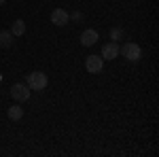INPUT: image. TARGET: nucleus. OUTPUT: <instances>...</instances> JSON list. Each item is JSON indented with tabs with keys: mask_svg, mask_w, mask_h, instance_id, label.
<instances>
[{
	"mask_svg": "<svg viewBox=\"0 0 159 157\" xmlns=\"http://www.w3.org/2000/svg\"><path fill=\"white\" fill-rule=\"evenodd\" d=\"M49 83V79H47V74L40 72V70H34V72L28 74V87L30 89H34V91H40V89H45Z\"/></svg>",
	"mask_w": 159,
	"mask_h": 157,
	"instance_id": "f257e3e1",
	"label": "nucleus"
},
{
	"mask_svg": "<svg viewBox=\"0 0 159 157\" xmlns=\"http://www.w3.org/2000/svg\"><path fill=\"white\" fill-rule=\"evenodd\" d=\"M119 53H123V58H127L129 62H138L140 58H142V49H140V45H136V43H125L123 47H119Z\"/></svg>",
	"mask_w": 159,
	"mask_h": 157,
	"instance_id": "f03ea898",
	"label": "nucleus"
},
{
	"mask_svg": "<svg viewBox=\"0 0 159 157\" xmlns=\"http://www.w3.org/2000/svg\"><path fill=\"white\" fill-rule=\"evenodd\" d=\"M85 68H87V72H89V74H100V72H102V68H104V60H102L100 55H87Z\"/></svg>",
	"mask_w": 159,
	"mask_h": 157,
	"instance_id": "7ed1b4c3",
	"label": "nucleus"
},
{
	"mask_svg": "<svg viewBox=\"0 0 159 157\" xmlns=\"http://www.w3.org/2000/svg\"><path fill=\"white\" fill-rule=\"evenodd\" d=\"M30 87L28 85H21V83H15V85H11V96L17 100V102H25L28 98H30V91H28Z\"/></svg>",
	"mask_w": 159,
	"mask_h": 157,
	"instance_id": "20e7f679",
	"label": "nucleus"
},
{
	"mask_svg": "<svg viewBox=\"0 0 159 157\" xmlns=\"http://www.w3.org/2000/svg\"><path fill=\"white\" fill-rule=\"evenodd\" d=\"M70 21V13L68 11H64V9H53L51 11V24H55V25H66Z\"/></svg>",
	"mask_w": 159,
	"mask_h": 157,
	"instance_id": "39448f33",
	"label": "nucleus"
},
{
	"mask_svg": "<svg viewBox=\"0 0 159 157\" xmlns=\"http://www.w3.org/2000/svg\"><path fill=\"white\" fill-rule=\"evenodd\" d=\"M119 55V45L115 43V40H110V43H106L104 47H102V60H115Z\"/></svg>",
	"mask_w": 159,
	"mask_h": 157,
	"instance_id": "423d86ee",
	"label": "nucleus"
},
{
	"mask_svg": "<svg viewBox=\"0 0 159 157\" xmlns=\"http://www.w3.org/2000/svg\"><path fill=\"white\" fill-rule=\"evenodd\" d=\"M98 32H96V30H91V28H87L85 32H83V34H81V45H83V47H91V45H96V43H98Z\"/></svg>",
	"mask_w": 159,
	"mask_h": 157,
	"instance_id": "0eeeda50",
	"label": "nucleus"
},
{
	"mask_svg": "<svg viewBox=\"0 0 159 157\" xmlns=\"http://www.w3.org/2000/svg\"><path fill=\"white\" fill-rule=\"evenodd\" d=\"M13 34L9 32V30H0V47L2 49H9V47H13Z\"/></svg>",
	"mask_w": 159,
	"mask_h": 157,
	"instance_id": "6e6552de",
	"label": "nucleus"
},
{
	"mask_svg": "<svg viewBox=\"0 0 159 157\" xmlns=\"http://www.w3.org/2000/svg\"><path fill=\"white\" fill-rule=\"evenodd\" d=\"M11 34H13V36H24V34H25V21H24V19H15V21H13Z\"/></svg>",
	"mask_w": 159,
	"mask_h": 157,
	"instance_id": "1a4fd4ad",
	"label": "nucleus"
},
{
	"mask_svg": "<svg viewBox=\"0 0 159 157\" xmlns=\"http://www.w3.org/2000/svg\"><path fill=\"white\" fill-rule=\"evenodd\" d=\"M7 117H9L11 121H19L21 117H24V109H21L19 104H13L11 109L7 110Z\"/></svg>",
	"mask_w": 159,
	"mask_h": 157,
	"instance_id": "9d476101",
	"label": "nucleus"
},
{
	"mask_svg": "<svg viewBox=\"0 0 159 157\" xmlns=\"http://www.w3.org/2000/svg\"><path fill=\"white\" fill-rule=\"evenodd\" d=\"M123 36H125L123 28H112V30H110V40H115V43H117V40H121Z\"/></svg>",
	"mask_w": 159,
	"mask_h": 157,
	"instance_id": "9b49d317",
	"label": "nucleus"
},
{
	"mask_svg": "<svg viewBox=\"0 0 159 157\" xmlns=\"http://www.w3.org/2000/svg\"><path fill=\"white\" fill-rule=\"evenodd\" d=\"M70 17H72V19H76V21H79V19H83V13H79V11H74L72 15H70Z\"/></svg>",
	"mask_w": 159,
	"mask_h": 157,
	"instance_id": "f8f14e48",
	"label": "nucleus"
},
{
	"mask_svg": "<svg viewBox=\"0 0 159 157\" xmlns=\"http://www.w3.org/2000/svg\"><path fill=\"white\" fill-rule=\"evenodd\" d=\"M2 4H4V0H0V7H2Z\"/></svg>",
	"mask_w": 159,
	"mask_h": 157,
	"instance_id": "ddd939ff",
	"label": "nucleus"
}]
</instances>
